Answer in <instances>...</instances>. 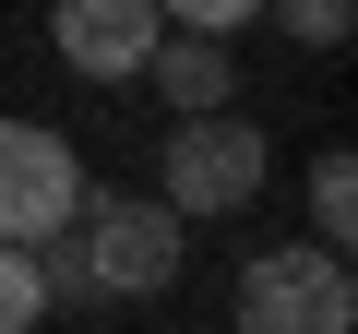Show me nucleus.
<instances>
[{
  "mask_svg": "<svg viewBox=\"0 0 358 334\" xmlns=\"http://www.w3.org/2000/svg\"><path fill=\"white\" fill-rule=\"evenodd\" d=\"M72 215H84V155H72V131L0 119V239L36 251V239H60Z\"/></svg>",
  "mask_w": 358,
  "mask_h": 334,
  "instance_id": "nucleus-4",
  "label": "nucleus"
},
{
  "mask_svg": "<svg viewBox=\"0 0 358 334\" xmlns=\"http://www.w3.org/2000/svg\"><path fill=\"white\" fill-rule=\"evenodd\" d=\"M179 263H192V227H179L167 203H143V191H84V215L60 227V239H36V275H48V310L60 298H167L179 286Z\"/></svg>",
  "mask_w": 358,
  "mask_h": 334,
  "instance_id": "nucleus-1",
  "label": "nucleus"
},
{
  "mask_svg": "<svg viewBox=\"0 0 358 334\" xmlns=\"http://www.w3.org/2000/svg\"><path fill=\"white\" fill-rule=\"evenodd\" d=\"M155 36H167L155 0H48V48H60L84 84H143Z\"/></svg>",
  "mask_w": 358,
  "mask_h": 334,
  "instance_id": "nucleus-5",
  "label": "nucleus"
},
{
  "mask_svg": "<svg viewBox=\"0 0 358 334\" xmlns=\"http://www.w3.org/2000/svg\"><path fill=\"white\" fill-rule=\"evenodd\" d=\"M310 239H322V251H346V239H358V155H346V143H322V155H310Z\"/></svg>",
  "mask_w": 358,
  "mask_h": 334,
  "instance_id": "nucleus-7",
  "label": "nucleus"
},
{
  "mask_svg": "<svg viewBox=\"0 0 358 334\" xmlns=\"http://www.w3.org/2000/svg\"><path fill=\"white\" fill-rule=\"evenodd\" d=\"M143 84H155L179 119H203V108H239V60H227V36H192V24H167V36H155Z\"/></svg>",
  "mask_w": 358,
  "mask_h": 334,
  "instance_id": "nucleus-6",
  "label": "nucleus"
},
{
  "mask_svg": "<svg viewBox=\"0 0 358 334\" xmlns=\"http://www.w3.org/2000/svg\"><path fill=\"white\" fill-rule=\"evenodd\" d=\"M263 180H275V143H263V119H239V108L179 119V131H167V155H155V203H167L179 227L263 203Z\"/></svg>",
  "mask_w": 358,
  "mask_h": 334,
  "instance_id": "nucleus-2",
  "label": "nucleus"
},
{
  "mask_svg": "<svg viewBox=\"0 0 358 334\" xmlns=\"http://www.w3.org/2000/svg\"><path fill=\"white\" fill-rule=\"evenodd\" d=\"M155 13H167V24H192V36H239L263 0H155Z\"/></svg>",
  "mask_w": 358,
  "mask_h": 334,
  "instance_id": "nucleus-10",
  "label": "nucleus"
},
{
  "mask_svg": "<svg viewBox=\"0 0 358 334\" xmlns=\"http://www.w3.org/2000/svg\"><path fill=\"white\" fill-rule=\"evenodd\" d=\"M36 322H48V275H36V251L0 239V334H36Z\"/></svg>",
  "mask_w": 358,
  "mask_h": 334,
  "instance_id": "nucleus-8",
  "label": "nucleus"
},
{
  "mask_svg": "<svg viewBox=\"0 0 358 334\" xmlns=\"http://www.w3.org/2000/svg\"><path fill=\"white\" fill-rule=\"evenodd\" d=\"M227 322H239V334H358V275H346V251H322V239H299V251L275 239V251L239 263Z\"/></svg>",
  "mask_w": 358,
  "mask_h": 334,
  "instance_id": "nucleus-3",
  "label": "nucleus"
},
{
  "mask_svg": "<svg viewBox=\"0 0 358 334\" xmlns=\"http://www.w3.org/2000/svg\"><path fill=\"white\" fill-rule=\"evenodd\" d=\"M263 13H275L299 48H322V60H334V48H346V24H358V0H263Z\"/></svg>",
  "mask_w": 358,
  "mask_h": 334,
  "instance_id": "nucleus-9",
  "label": "nucleus"
}]
</instances>
